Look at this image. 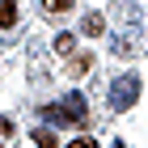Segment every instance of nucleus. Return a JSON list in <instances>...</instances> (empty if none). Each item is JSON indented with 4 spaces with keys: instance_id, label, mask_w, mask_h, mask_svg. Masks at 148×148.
Instances as JSON below:
<instances>
[{
    "instance_id": "1",
    "label": "nucleus",
    "mask_w": 148,
    "mask_h": 148,
    "mask_svg": "<svg viewBox=\"0 0 148 148\" xmlns=\"http://www.w3.org/2000/svg\"><path fill=\"white\" fill-rule=\"evenodd\" d=\"M42 119H47V123H76V127H85V119H89V102H85L80 93H68L64 102L42 106Z\"/></svg>"
},
{
    "instance_id": "2",
    "label": "nucleus",
    "mask_w": 148,
    "mask_h": 148,
    "mask_svg": "<svg viewBox=\"0 0 148 148\" xmlns=\"http://www.w3.org/2000/svg\"><path fill=\"white\" fill-rule=\"evenodd\" d=\"M136 97H140V76H136V72H123V76L110 85V110H114V114L131 110Z\"/></svg>"
},
{
    "instance_id": "3",
    "label": "nucleus",
    "mask_w": 148,
    "mask_h": 148,
    "mask_svg": "<svg viewBox=\"0 0 148 148\" xmlns=\"http://www.w3.org/2000/svg\"><path fill=\"white\" fill-rule=\"evenodd\" d=\"M110 51H114V55H123V59H131V55L140 51V34H136V30H127V34H114V47H110Z\"/></svg>"
},
{
    "instance_id": "4",
    "label": "nucleus",
    "mask_w": 148,
    "mask_h": 148,
    "mask_svg": "<svg viewBox=\"0 0 148 148\" xmlns=\"http://www.w3.org/2000/svg\"><path fill=\"white\" fill-rule=\"evenodd\" d=\"M80 34H85V38L106 34V17H102V13H85V21H80Z\"/></svg>"
},
{
    "instance_id": "5",
    "label": "nucleus",
    "mask_w": 148,
    "mask_h": 148,
    "mask_svg": "<svg viewBox=\"0 0 148 148\" xmlns=\"http://www.w3.org/2000/svg\"><path fill=\"white\" fill-rule=\"evenodd\" d=\"M17 0H0V30H13V25H17Z\"/></svg>"
},
{
    "instance_id": "6",
    "label": "nucleus",
    "mask_w": 148,
    "mask_h": 148,
    "mask_svg": "<svg viewBox=\"0 0 148 148\" xmlns=\"http://www.w3.org/2000/svg\"><path fill=\"white\" fill-rule=\"evenodd\" d=\"M47 17H59V13H72V0H42Z\"/></svg>"
},
{
    "instance_id": "7",
    "label": "nucleus",
    "mask_w": 148,
    "mask_h": 148,
    "mask_svg": "<svg viewBox=\"0 0 148 148\" xmlns=\"http://www.w3.org/2000/svg\"><path fill=\"white\" fill-rule=\"evenodd\" d=\"M34 144L38 148H55V131L51 127H34Z\"/></svg>"
},
{
    "instance_id": "8",
    "label": "nucleus",
    "mask_w": 148,
    "mask_h": 148,
    "mask_svg": "<svg viewBox=\"0 0 148 148\" xmlns=\"http://www.w3.org/2000/svg\"><path fill=\"white\" fill-rule=\"evenodd\" d=\"M55 51H59V55H72V51H76V38H72V34H59L55 38Z\"/></svg>"
},
{
    "instance_id": "9",
    "label": "nucleus",
    "mask_w": 148,
    "mask_h": 148,
    "mask_svg": "<svg viewBox=\"0 0 148 148\" xmlns=\"http://www.w3.org/2000/svg\"><path fill=\"white\" fill-rule=\"evenodd\" d=\"M89 72V55H80V59H72V76H85Z\"/></svg>"
},
{
    "instance_id": "10",
    "label": "nucleus",
    "mask_w": 148,
    "mask_h": 148,
    "mask_svg": "<svg viewBox=\"0 0 148 148\" xmlns=\"http://www.w3.org/2000/svg\"><path fill=\"white\" fill-rule=\"evenodd\" d=\"M68 148H97V144H93V140H89V136H76V140H72V144H68Z\"/></svg>"
},
{
    "instance_id": "11",
    "label": "nucleus",
    "mask_w": 148,
    "mask_h": 148,
    "mask_svg": "<svg viewBox=\"0 0 148 148\" xmlns=\"http://www.w3.org/2000/svg\"><path fill=\"white\" fill-rule=\"evenodd\" d=\"M0 131H4V136H13V119H4V114H0Z\"/></svg>"
},
{
    "instance_id": "12",
    "label": "nucleus",
    "mask_w": 148,
    "mask_h": 148,
    "mask_svg": "<svg viewBox=\"0 0 148 148\" xmlns=\"http://www.w3.org/2000/svg\"><path fill=\"white\" fill-rule=\"evenodd\" d=\"M0 148H4V144H0Z\"/></svg>"
}]
</instances>
